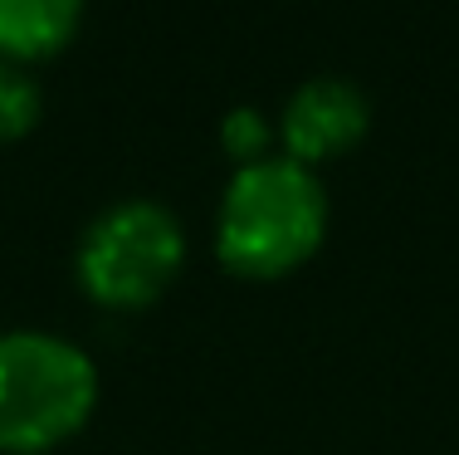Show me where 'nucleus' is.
Returning <instances> with one entry per match:
<instances>
[{
  "mask_svg": "<svg viewBox=\"0 0 459 455\" xmlns=\"http://www.w3.org/2000/svg\"><path fill=\"white\" fill-rule=\"evenodd\" d=\"M327 235V187L303 162L269 152L235 167L215 206V255L245 279H279L318 255Z\"/></svg>",
  "mask_w": 459,
  "mask_h": 455,
  "instance_id": "obj_1",
  "label": "nucleus"
},
{
  "mask_svg": "<svg viewBox=\"0 0 459 455\" xmlns=\"http://www.w3.org/2000/svg\"><path fill=\"white\" fill-rule=\"evenodd\" d=\"M98 407V367L74 338L45 328L0 333V451L45 455L74 441Z\"/></svg>",
  "mask_w": 459,
  "mask_h": 455,
  "instance_id": "obj_2",
  "label": "nucleus"
},
{
  "mask_svg": "<svg viewBox=\"0 0 459 455\" xmlns=\"http://www.w3.org/2000/svg\"><path fill=\"white\" fill-rule=\"evenodd\" d=\"M186 231L177 211L152 197L113 201L83 225L74 275L103 309H147L181 275Z\"/></svg>",
  "mask_w": 459,
  "mask_h": 455,
  "instance_id": "obj_3",
  "label": "nucleus"
},
{
  "mask_svg": "<svg viewBox=\"0 0 459 455\" xmlns=\"http://www.w3.org/2000/svg\"><path fill=\"white\" fill-rule=\"evenodd\" d=\"M274 127H279L283 157L313 167V162L342 157L347 147L362 143L367 127H371V103L352 79L318 74V79H303L289 93V103H283Z\"/></svg>",
  "mask_w": 459,
  "mask_h": 455,
  "instance_id": "obj_4",
  "label": "nucleus"
},
{
  "mask_svg": "<svg viewBox=\"0 0 459 455\" xmlns=\"http://www.w3.org/2000/svg\"><path fill=\"white\" fill-rule=\"evenodd\" d=\"M83 0H0V59L39 64L79 35Z\"/></svg>",
  "mask_w": 459,
  "mask_h": 455,
  "instance_id": "obj_5",
  "label": "nucleus"
},
{
  "mask_svg": "<svg viewBox=\"0 0 459 455\" xmlns=\"http://www.w3.org/2000/svg\"><path fill=\"white\" fill-rule=\"evenodd\" d=\"M39 123V83L25 64L0 59V143L25 137Z\"/></svg>",
  "mask_w": 459,
  "mask_h": 455,
  "instance_id": "obj_6",
  "label": "nucleus"
},
{
  "mask_svg": "<svg viewBox=\"0 0 459 455\" xmlns=\"http://www.w3.org/2000/svg\"><path fill=\"white\" fill-rule=\"evenodd\" d=\"M274 133H279V127L269 123V113H264V108H255V103H235L225 113V123H221V143H225L230 157H239V167H245V162L269 157Z\"/></svg>",
  "mask_w": 459,
  "mask_h": 455,
  "instance_id": "obj_7",
  "label": "nucleus"
}]
</instances>
